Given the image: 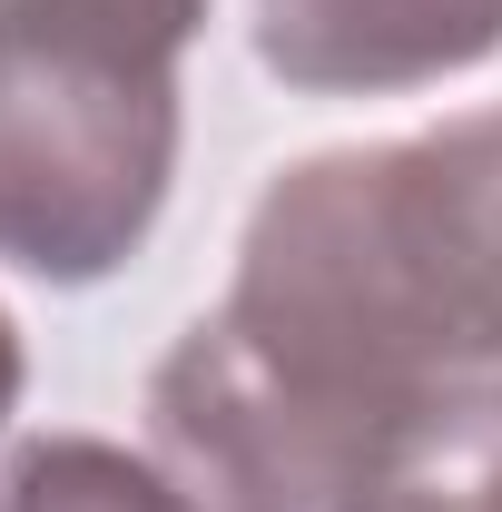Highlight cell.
<instances>
[{"label":"cell","mask_w":502,"mask_h":512,"mask_svg":"<svg viewBox=\"0 0 502 512\" xmlns=\"http://www.w3.org/2000/svg\"><path fill=\"white\" fill-rule=\"evenodd\" d=\"M502 119L286 168L237 286L148 384L158 463L197 512H335L365 453L493 375Z\"/></svg>","instance_id":"cell-1"},{"label":"cell","mask_w":502,"mask_h":512,"mask_svg":"<svg viewBox=\"0 0 502 512\" xmlns=\"http://www.w3.org/2000/svg\"><path fill=\"white\" fill-rule=\"evenodd\" d=\"M178 168L168 69L89 50H0V256L30 276H109Z\"/></svg>","instance_id":"cell-2"},{"label":"cell","mask_w":502,"mask_h":512,"mask_svg":"<svg viewBox=\"0 0 502 512\" xmlns=\"http://www.w3.org/2000/svg\"><path fill=\"white\" fill-rule=\"evenodd\" d=\"M256 50L296 89H414L502 50V0H256Z\"/></svg>","instance_id":"cell-3"},{"label":"cell","mask_w":502,"mask_h":512,"mask_svg":"<svg viewBox=\"0 0 502 512\" xmlns=\"http://www.w3.org/2000/svg\"><path fill=\"white\" fill-rule=\"evenodd\" d=\"M335 512H502V384H463L404 414Z\"/></svg>","instance_id":"cell-4"},{"label":"cell","mask_w":502,"mask_h":512,"mask_svg":"<svg viewBox=\"0 0 502 512\" xmlns=\"http://www.w3.org/2000/svg\"><path fill=\"white\" fill-rule=\"evenodd\" d=\"M0 512H197V503L178 493L168 463H138L119 444H89V434H50V444L10 453Z\"/></svg>","instance_id":"cell-5"},{"label":"cell","mask_w":502,"mask_h":512,"mask_svg":"<svg viewBox=\"0 0 502 512\" xmlns=\"http://www.w3.org/2000/svg\"><path fill=\"white\" fill-rule=\"evenodd\" d=\"M207 0H0V50H89V60L168 69Z\"/></svg>","instance_id":"cell-6"},{"label":"cell","mask_w":502,"mask_h":512,"mask_svg":"<svg viewBox=\"0 0 502 512\" xmlns=\"http://www.w3.org/2000/svg\"><path fill=\"white\" fill-rule=\"evenodd\" d=\"M20 404V335H10V316H0V414Z\"/></svg>","instance_id":"cell-7"},{"label":"cell","mask_w":502,"mask_h":512,"mask_svg":"<svg viewBox=\"0 0 502 512\" xmlns=\"http://www.w3.org/2000/svg\"><path fill=\"white\" fill-rule=\"evenodd\" d=\"M493 375H502V227H493Z\"/></svg>","instance_id":"cell-8"}]
</instances>
